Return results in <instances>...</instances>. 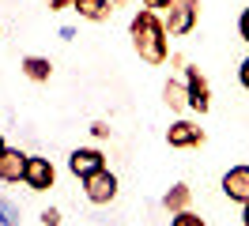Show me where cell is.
Returning <instances> with one entry per match:
<instances>
[{
  "instance_id": "cell-1",
  "label": "cell",
  "mask_w": 249,
  "mask_h": 226,
  "mask_svg": "<svg viewBox=\"0 0 249 226\" xmlns=\"http://www.w3.org/2000/svg\"><path fill=\"white\" fill-rule=\"evenodd\" d=\"M128 38H132V49L143 64H162L170 57V30L162 23V15L151 8H140L128 19Z\"/></svg>"
},
{
  "instance_id": "cell-2",
  "label": "cell",
  "mask_w": 249,
  "mask_h": 226,
  "mask_svg": "<svg viewBox=\"0 0 249 226\" xmlns=\"http://www.w3.org/2000/svg\"><path fill=\"white\" fill-rule=\"evenodd\" d=\"M83 196L91 200V204H113L117 200V174L113 170H98V174H91V177H83Z\"/></svg>"
},
{
  "instance_id": "cell-3",
  "label": "cell",
  "mask_w": 249,
  "mask_h": 226,
  "mask_svg": "<svg viewBox=\"0 0 249 226\" xmlns=\"http://www.w3.org/2000/svg\"><path fill=\"white\" fill-rule=\"evenodd\" d=\"M196 19H200V0H178L170 12H166V30H170V38H181L189 30L196 27Z\"/></svg>"
},
{
  "instance_id": "cell-4",
  "label": "cell",
  "mask_w": 249,
  "mask_h": 226,
  "mask_svg": "<svg viewBox=\"0 0 249 226\" xmlns=\"http://www.w3.org/2000/svg\"><path fill=\"white\" fill-rule=\"evenodd\" d=\"M53 181H57V170H53V162H49V158H42V155H31V158H27L23 185H27L31 192H46V189H53Z\"/></svg>"
},
{
  "instance_id": "cell-5",
  "label": "cell",
  "mask_w": 249,
  "mask_h": 226,
  "mask_svg": "<svg viewBox=\"0 0 249 226\" xmlns=\"http://www.w3.org/2000/svg\"><path fill=\"white\" fill-rule=\"evenodd\" d=\"M166 143H170L174 151H189V147H200V143H204V128L196 124V121L181 117V121H174L170 128H166Z\"/></svg>"
},
{
  "instance_id": "cell-6",
  "label": "cell",
  "mask_w": 249,
  "mask_h": 226,
  "mask_svg": "<svg viewBox=\"0 0 249 226\" xmlns=\"http://www.w3.org/2000/svg\"><path fill=\"white\" fill-rule=\"evenodd\" d=\"M219 189H223V196H227L231 204H249V166L246 162L231 166V170L223 174V181H219Z\"/></svg>"
},
{
  "instance_id": "cell-7",
  "label": "cell",
  "mask_w": 249,
  "mask_h": 226,
  "mask_svg": "<svg viewBox=\"0 0 249 226\" xmlns=\"http://www.w3.org/2000/svg\"><path fill=\"white\" fill-rule=\"evenodd\" d=\"M185 87H189V109L193 113H208L212 109V87H208V79L200 75V68L185 64Z\"/></svg>"
},
{
  "instance_id": "cell-8",
  "label": "cell",
  "mask_w": 249,
  "mask_h": 226,
  "mask_svg": "<svg viewBox=\"0 0 249 226\" xmlns=\"http://www.w3.org/2000/svg\"><path fill=\"white\" fill-rule=\"evenodd\" d=\"M68 170L83 181V177H91V174H98V170H106V155L98 147H76L68 155Z\"/></svg>"
},
{
  "instance_id": "cell-9",
  "label": "cell",
  "mask_w": 249,
  "mask_h": 226,
  "mask_svg": "<svg viewBox=\"0 0 249 226\" xmlns=\"http://www.w3.org/2000/svg\"><path fill=\"white\" fill-rule=\"evenodd\" d=\"M27 151H19V147H8L4 155H0V181L4 185H19L23 181V174H27Z\"/></svg>"
},
{
  "instance_id": "cell-10",
  "label": "cell",
  "mask_w": 249,
  "mask_h": 226,
  "mask_svg": "<svg viewBox=\"0 0 249 226\" xmlns=\"http://www.w3.org/2000/svg\"><path fill=\"white\" fill-rule=\"evenodd\" d=\"M189 204H193V189H189L185 181H178V185H170V189L162 192V208L170 211V215H178V211H189Z\"/></svg>"
},
{
  "instance_id": "cell-11",
  "label": "cell",
  "mask_w": 249,
  "mask_h": 226,
  "mask_svg": "<svg viewBox=\"0 0 249 226\" xmlns=\"http://www.w3.org/2000/svg\"><path fill=\"white\" fill-rule=\"evenodd\" d=\"M23 75L27 79H34V83H49V75H53V60L49 57H38V53H31V57H23Z\"/></svg>"
},
{
  "instance_id": "cell-12",
  "label": "cell",
  "mask_w": 249,
  "mask_h": 226,
  "mask_svg": "<svg viewBox=\"0 0 249 226\" xmlns=\"http://www.w3.org/2000/svg\"><path fill=\"white\" fill-rule=\"evenodd\" d=\"M72 12H79V19L102 23V19H109L113 4H109V0H72Z\"/></svg>"
},
{
  "instance_id": "cell-13",
  "label": "cell",
  "mask_w": 249,
  "mask_h": 226,
  "mask_svg": "<svg viewBox=\"0 0 249 226\" xmlns=\"http://www.w3.org/2000/svg\"><path fill=\"white\" fill-rule=\"evenodd\" d=\"M162 102L170 105V109H178V113L189 109V87L178 83V79H166V83H162Z\"/></svg>"
},
{
  "instance_id": "cell-14",
  "label": "cell",
  "mask_w": 249,
  "mask_h": 226,
  "mask_svg": "<svg viewBox=\"0 0 249 226\" xmlns=\"http://www.w3.org/2000/svg\"><path fill=\"white\" fill-rule=\"evenodd\" d=\"M0 226H19V208L8 196H0Z\"/></svg>"
},
{
  "instance_id": "cell-15",
  "label": "cell",
  "mask_w": 249,
  "mask_h": 226,
  "mask_svg": "<svg viewBox=\"0 0 249 226\" xmlns=\"http://www.w3.org/2000/svg\"><path fill=\"white\" fill-rule=\"evenodd\" d=\"M170 226H208V223H204L200 215L189 208V211H178V215H170Z\"/></svg>"
},
{
  "instance_id": "cell-16",
  "label": "cell",
  "mask_w": 249,
  "mask_h": 226,
  "mask_svg": "<svg viewBox=\"0 0 249 226\" xmlns=\"http://www.w3.org/2000/svg\"><path fill=\"white\" fill-rule=\"evenodd\" d=\"M42 226H61V211L46 208V211H42Z\"/></svg>"
},
{
  "instance_id": "cell-17",
  "label": "cell",
  "mask_w": 249,
  "mask_h": 226,
  "mask_svg": "<svg viewBox=\"0 0 249 226\" xmlns=\"http://www.w3.org/2000/svg\"><path fill=\"white\" fill-rule=\"evenodd\" d=\"M178 0H143V8H151V12H170Z\"/></svg>"
},
{
  "instance_id": "cell-18",
  "label": "cell",
  "mask_w": 249,
  "mask_h": 226,
  "mask_svg": "<svg viewBox=\"0 0 249 226\" xmlns=\"http://www.w3.org/2000/svg\"><path fill=\"white\" fill-rule=\"evenodd\" d=\"M238 34H242V42H249V8L238 15Z\"/></svg>"
},
{
  "instance_id": "cell-19",
  "label": "cell",
  "mask_w": 249,
  "mask_h": 226,
  "mask_svg": "<svg viewBox=\"0 0 249 226\" xmlns=\"http://www.w3.org/2000/svg\"><path fill=\"white\" fill-rule=\"evenodd\" d=\"M91 136H94V139H106V136H109V124H106V121H94V124H91Z\"/></svg>"
},
{
  "instance_id": "cell-20",
  "label": "cell",
  "mask_w": 249,
  "mask_h": 226,
  "mask_svg": "<svg viewBox=\"0 0 249 226\" xmlns=\"http://www.w3.org/2000/svg\"><path fill=\"white\" fill-rule=\"evenodd\" d=\"M49 4V12H68L72 8V0H46Z\"/></svg>"
},
{
  "instance_id": "cell-21",
  "label": "cell",
  "mask_w": 249,
  "mask_h": 226,
  "mask_svg": "<svg viewBox=\"0 0 249 226\" xmlns=\"http://www.w3.org/2000/svg\"><path fill=\"white\" fill-rule=\"evenodd\" d=\"M238 79H242V87L249 90V57L242 60V68H238Z\"/></svg>"
},
{
  "instance_id": "cell-22",
  "label": "cell",
  "mask_w": 249,
  "mask_h": 226,
  "mask_svg": "<svg viewBox=\"0 0 249 226\" xmlns=\"http://www.w3.org/2000/svg\"><path fill=\"white\" fill-rule=\"evenodd\" d=\"M242 226H249V204H242Z\"/></svg>"
},
{
  "instance_id": "cell-23",
  "label": "cell",
  "mask_w": 249,
  "mask_h": 226,
  "mask_svg": "<svg viewBox=\"0 0 249 226\" xmlns=\"http://www.w3.org/2000/svg\"><path fill=\"white\" fill-rule=\"evenodd\" d=\"M4 151H8V143H4V136H0V155H4Z\"/></svg>"
},
{
  "instance_id": "cell-24",
  "label": "cell",
  "mask_w": 249,
  "mask_h": 226,
  "mask_svg": "<svg viewBox=\"0 0 249 226\" xmlns=\"http://www.w3.org/2000/svg\"><path fill=\"white\" fill-rule=\"evenodd\" d=\"M109 4H113V8H121V4H124V0H109Z\"/></svg>"
}]
</instances>
